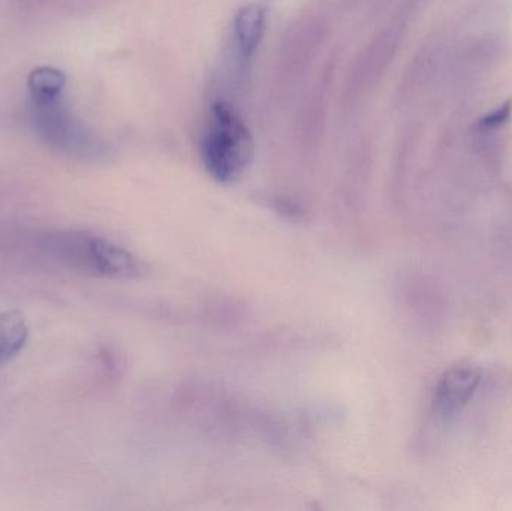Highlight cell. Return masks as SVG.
<instances>
[{
  "mask_svg": "<svg viewBox=\"0 0 512 511\" xmlns=\"http://www.w3.org/2000/svg\"><path fill=\"white\" fill-rule=\"evenodd\" d=\"M48 249L69 269L96 278L135 281L146 275V264L128 249L101 236L81 231L57 233Z\"/></svg>",
  "mask_w": 512,
  "mask_h": 511,
  "instance_id": "6da1fadb",
  "label": "cell"
},
{
  "mask_svg": "<svg viewBox=\"0 0 512 511\" xmlns=\"http://www.w3.org/2000/svg\"><path fill=\"white\" fill-rule=\"evenodd\" d=\"M210 125L204 135L201 155L207 173L222 185L237 182L254 158V140L242 117L227 101L210 108Z\"/></svg>",
  "mask_w": 512,
  "mask_h": 511,
  "instance_id": "7a4b0ae2",
  "label": "cell"
},
{
  "mask_svg": "<svg viewBox=\"0 0 512 511\" xmlns=\"http://www.w3.org/2000/svg\"><path fill=\"white\" fill-rule=\"evenodd\" d=\"M30 113L36 134L48 146L84 161H98L107 155L105 144L71 116L62 99L32 101Z\"/></svg>",
  "mask_w": 512,
  "mask_h": 511,
  "instance_id": "3957f363",
  "label": "cell"
},
{
  "mask_svg": "<svg viewBox=\"0 0 512 511\" xmlns=\"http://www.w3.org/2000/svg\"><path fill=\"white\" fill-rule=\"evenodd\" d=\"M481 372L477 366L457 365L445 371L435 390L433 407L442 419L457 416L474 398L480 386Z\"/></svg>",
  "mask_w": 512,
  "mask_h": 511,
  "instance_id": "277c9868",
  "label": "cell"
},
{
  "mask_svg": "<svg viewBox=\"0 0 512 511\" xmlns=\"http://www.w3.org/2000/svg\"><path fill=\"white\" fill-rule=\"evenodd\" d=\"M267 14L262 6L251 3L243 6L233 21V33L236 38V47L240 57L245 60L252 59L258 51L259 44L264 38Z\"/></svg>",
  "mask_w": 512,
  "mask_h": 511,
  "instance_id": "5b68a950",
  "label": "cell"
},
{
  "mask_svg": "<svg viewBox=\"0 0 512 511\" xmlns=\"http://www.w3.org/2000/svg\"><path fill=\"white\" fill-rule=\"evenodd\" d=\"M324 27L318 21H303L295 27L294 32L288 36L285 45V60L292 68H303L304 63H309L315 50H318L322 42Z\"/></svg>",
  "mask_w": 512,
  "mask_h": 511,
  "instance_id": "8992f818",
  "label": "cell"
},
{
  "mask_svg": "<svg viewBox=\"0 0 512 511\" xmlns=\"http://www.w3.org/2000/svg\"><path fill=\"white\" fill-rule=\"evenodd\" d=\"M29 339V327L20 311L0 312V365L14 359Z\"/></svg>",
  "mask_w": 512,
  "mask_h": 511,
  "instance_id": "52a82bcc",
  "label": "cell"
},
{
  "mask_svg": "<svg viewBox=\"0 0 512 511\" xmlns=\"http://www.w3.org/2000/svg\"><path fill=\"white\" fill-rule=\"evenodd\" d=\"M29 90L32 101H51L60 98L63 87L66 84V77L59 69L51 66H41L29 75Z\"/></svg>",
  "mask_w": 512,
  "mask_h": 511,
  "instance_id": "ba28073f",
  "label": "cell"
},
{
  "mask_svg": "<svg viewBox=\"0 0 512 511\" xmlns=\"http://www.w3.org/2000/svg\"><path fill=\"white\" fill-rule=\"evenodd\" d=\"M511 102H505L501 107L496 108L492 113L487 114L486 117H483L480 122L481 128L484 129H495L499 128V126L505 125V123L510 120L511 117Z\"/></svg>",
  "mask_w": 512,
  "mask_h": 511,
  "instance_id": "9c48e42d",
  "label": "cell"
},
{
  "mask_svg": "<svg viewBox=\"0 0 512 511\" xmlns=\"http://www.w3.org/2000/svg\"><path fill=\"white\" fill-rule=\"evenodd\" d=\"M53 2L54 0H9L12 8L20 12H27V14L44 11Z\"/></svg>",
  "mask_w": 512,
  "mask_h": 511,
  "instance_id": "30bf717a",
  "label": "cell"
}]
</instances>
